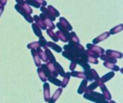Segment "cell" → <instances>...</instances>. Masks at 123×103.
<instances>
[{"instance_id": "6da1fadb", "label": "cell", "mask_w": 123, "mask_h": 103, "mask_svg": "<svg viewBox=\"0 0 123 103\" xmlns=\"http://www.w3.org/2000/svg\"><path fill=\"white\" fill-rule=\"evenodd\" d=\"M17 4L15 5V9L17 12H19L25 19L30 22H33V18L31 17V14L32 13V9L30 6L25 1H17Z\"/></svg>"}, {"instance_id": "7a4b0ae2", "label": "cell", "mask_w": 123, "mask_h": 103, "mask_svg": "<svg viewBox=\"0 0 123 103\" xmlns=\"http://www.w3.org/2000/svg\"><path fill=\"white\" fill-rule=\"evenodd\" d=\"M40 10L42 11V12L43 14H44L49 19V20H51L52 22L54 21H55L56 19V17H59L60 16V12L55 9L52 6L49 5L48 6L47 8H46L45 6L44 7H41L40 8Z\"/></svg>"}, {"instance_id": "3957f363", "label": "cell", "mask_w": 123, "mask_h": 103, "mask_svg": "<svg viewBox=\"0 0 123 103\" xmlns=\"http://www.w3.org/2000/svg\"><path fill=\"white\" fill-rule=\"evenodd\" d=\"M84 97L87 100H91L96 103H109L105 99L103 95L93 91L85 93L84 95Z\"/></svg>"}, {"instance_id": "277c9868", "label": "cell", "mask_w": 123, "mask_h": 103, "mask_svg": "<svg viewBox=\"0 0 123 103\" xmlns=\"http://www.w3.org/2000/svg\"><path fill=\"white\" fill-rule=\"evenodd\" d=\"M84 73L85 75V78L88 81H93V80L98 81L99 79V77L98 74L94 69H90V70L85 72Z\"/></svg>"}, {"instance_id": "5b68a950", "label": "cell", "mask_w": 123, "mask_h": 103, "mask_svg": "<svg viewBox=\"0 0 123 103\" xmlns=\"http://www.w3.org/2000/svg\"><path fill=\"white\" fill-rule=\"evenodd\" d=\"M26 2L31 6H33L36 8H39L40 6L44 7L46 6L47 2L45 1H26Z\"/></svg>"}, {"instance_id": "8992f818", "label": "cell", "mask_w": 123, "mask_h": 103, "mask_svg": "<svg viewBox=\"0 0 123 103\" xmlns=\"http://www.w3.org/2000/svg\"><path fill=\"white\" fill-rule=\"evenodd\" d=\"M99 86H100V89H101L102 91L103 92V96H104L105 99L107 101V100H110L112 97H111V95L110 94L108 90L107 89L106 86H105V85H103L102 83H101V82H99Z\"/></svg>"}, {"instance_id": "52a82bcc", "label": "cell", "mask_w": 123, "mask_h": 103, "mask_svg": "<svg viewBox=\"0 0 123 103\" xmlns=\"http://www.w3.org/2000/svg\"><path fill=\"white\" fill-rule=\"evenodd\" d=\"M33 20H34V21L36 22V23H37L36 24H37L40 29H42V30H47V29L46 24H45L44 22L39 18V16L34 15V17H33Z\"/></svg>"}, {"instance_id": "ba28073f", "label": "cell", "mask_w": 123, "mask_h": 103, "mask_svg": "<svg viewBox=\"0 0 123 103\" xmlns=\"http://www.w3.org/2000/svg\"><path fill=\"white\" fill-rule=\"evenodd\" d=\"M87 49H91V50H93V51L97 52L99 55L104 54V52H105V50L102 48L99 47L97 46H95V45L92 44H87Z\"/></svg>"}, {"instance_id": "9c48e42d", "label": "cell", "mask_w": 123, "mask_h": 103, "mask_svg": "<svg viewBox=\"0 0 123 103\" xmlns=\"http://www.w3.org/2000/svg\"><path fill=\"white\" fill-rule=\"evenodd\" d=\"M106 55H108V56H111L114 58H122L123 57V54L119 52H116V51H114V50H110V49H107L106 51Z\"/></svg>"}, {"instance_id": "30bf717a", "label": "cell", "mask_w": 123, "mask_h": 103, "mask_svg": "<svg viewBox=\"0 0 123 103\" xmlns=\"http://www.w3.org/2000/svg\"><path fill=\"white\" fill-rule=\"evenodd\" d=\"M100 58L102 60H105L106 62L108 63H111V64H116L117 63V60L111 56H108V55H100Z\"/></svg>"}, {"instance_id": "8fae6325", "label": "cell", "mask_w": 123, "mask_h": 103, "mask_svg": "<svg viewBox=\"0 0 123 103\" xmlns=\"http://www.w3.org/2000/svg\"><path fill=\"white\" fill-rule=\"evenodd\" d=\"M44 95L45 102H48L50 99V92H49V85L48 83H44Z\"/></svg>"}, {"instance_id": "7c38bea8", "label": "cell", "mask_w": 123, "mask_h": 103, "mask_svg": "<svg viewBox=\"0 0 123 103\" xmlns=\"http://www.w3.org/2000/svg\"><path fill=\"white\" fill-rule=\"evenodd\" d=\"M110 35V33H109L108 32L103 33L102 34L99 35V36L96 37V38L92 41V42H93V44H97V43H99V42H100L103 41L104 39H107Z\"/></svg>"}, {"instance_id": "4fadbf2b", "label": "cell", "mask_w": 123, "mask_h": 103, "mask_svg": "<svg viewBox=\"0 0 123 103\" xmlns=\"http://www.w3.org/2000/svg\"><path fill=\"white\" fill-rule=\"evenodd\" d=\"M114 75H115V72H110L106 74L105 75H104L100 79H99V82H101V83L103 84V83L107 82V81H108L109 79H110L111 78H112V77H114Z\"/></svg>"}, {"instance_id": "5bb4252c", "label": "cell", "mask_w": 123, "mask_h": 103, "mask_svg": "<svg viewBox=\"0 0 123 103\" xmlns=\"http://www.w3.org/2000/svg\"><path fill=\"white\" fill-rule=\"evenodd\" d=\"M62 88H59V89L55 92V93L52 95V97L49 99V100L48 101L49 103H55L56 100H57V98H59V97L60 96V95L62 94Z\"/></svg>"}, {"instance_id": "9a60e30c", "label": "cell", "mask_w": 123, "mask_h": 103, "mask_svg": "<svg viewBox=\"0 0 123 103\" xmlns=\"http://www.w3.org/2000/svg\"><path fill=\"white\" fill-rule=\"evenodd\" d=\"M44 53H45V55H46V57H47V60H49V62H51V63H55V62H56L55 56L53 55V54L51 52V51H50L49 49H46Z\"/></svg>"}, {"instance_id": "2e32d148", "label": "cell", "mask_w": 123, "mask_h": 103, "mask_svg": "<svg viewBox=\"0 0 123 103\" xmlns=\"http://www.w3.org/2000/svg\"><path fill=\"white\" fill-rule=\"evenodd\" d=\"M60 23L63 27H64L68 31H71L72 30V27L70 25V24L68 22V21L67 19H65L64 17H61L60 19Z\"/></svg>"}, {"instance_id": "e0dca14e", "label": "cell", "mask_w": 123, "mask_h": 103, "mask_svg": "<svg viewBox=\"0 0 123 103\" xmlns=\"http://www.w3.org/2000/svg\"><path fill=\"white\" fill-rule=\"evenodd\" d=\"M31 54L34 57V62H35V65L37 66V67H39L40 65H41V62H40V59H39V57L38 55V53L37 52L36 49H31Z\"/></svg>"}, {"instance_id": "ac0fdd59", "label": "cell", "mask_w": 123, "mask_h": 103, "mask_svg": "<svg viewBox=\"0 0 123 103\" xmlns=\"http://www.w3.org/2000/svg\"><path fill=\"white\" fill-rule=\"evenodd\" d=\"M99 85V80L98 81H95L93 83H92L89 87H87L86 89H85V92L86 93L87 92H92L94 89H96L98 86Z\"/></svg>"}, {"instance_id": "d6986e66", "label": "cell", "mask_w": 123, "mask_h": 103, "mask_svg": "<svg viewBox=\"0 0 123 103\" xmlns=\"http://www.w3.org/2000/svg\"><path fill=\"white\" fill-rule=\"evenodd\" d=\"M47 46L49 47H51L52 49H53L54 50H55L57 52H62V49L59 45L56 44L55 43H54L52 42H47Z\"/></svg>"}, {"instance_id": "ffe728a7", "label": "cell", "mask_w": 123, "mask_h": 103, "mask_svg": "<svg viewBox=\"0 0 123 103\" xmlns=\"http://www.w3.org/2000/svg\"><path fill=\"white\" fill-rule=\"evenodd\" d=\"M54 66H55V68L56 69L57 72L58 73V74H60L62 77H64V76L65 75V73H64L63 69H62V67H61V65H59V63L55 62V63H54Z\"/></svg>"}, {"instance_id": "44dd1931", "label": "cell", "mask_w": 123, "mask_h": 103, "mask_svg": "<svg viewBox=\"0 0 123 103\" xmlns=\"http://www.w3.org/2000/svg\"><path fill=\"white\" fill-rule=\"evenodd\" d=\"M87 79H84L82 82V83H81V85H80V86L79 87V90H78V93L79 94H82V93H83L85 91V89H86V87H87Z\"/></svg>"}, {"instance_id": "7402d4cb", "label": "cell", "mask_w": 123, "mask_h": 103, "mask_svg": "<svg viewBox=\"0 0 123 103\" xmlns=\"http://www.w3.org/2000/svg\"><path fill=\"white\" fill-rule=\"evenodd\" d=\"M32 29H33V31H34V34H36L37 36L40 37V36H42V32L41 31V29L36 24H32Z\"/></svg>"}, {"instance_id": "603a6c76", "label": "cell", "mask_w": 123, "mask_h": 103, "mask_svg": "<svg viewBox=\"0 0 123 103\" xmlns=\"http://www.w3.org/2000/svg\"><path fill=\"white\" fill-rule=\"evenodd\" d=\"M70 73L69 72H67L64 75V79L63 81L62 82V87H66V86L67 85L68 82H69V78H70Z\"/></svg>"}, {"instance_id": "cb8c5ba5", "label": "cell", "mask_w": 123, "mask_h": 103, "mask_svg": "<svg viewBox=\"0 0 123 103\" xmlns=\"http://www.w3.org/2000/svg\"><path fill=\"white\" fill-rule=\"evenodd\" d=\"M37 72H38V74H39V77L42 79V82H46L47 80V77L45 75V74H44V71L42 69V67H39L38 69H37Z\"/></svg>"}, {"instance_id": "d4e9b609", "label": "cell", "mask_w": 123, "mask_h": 103, "mask_svg": "<svg viewBox=\"0 0 123 103\" xmlns=\"http://www.w3.org/2000/svg\"><path fill=\"white\" fill-rule=\"evenodd\" d=\"M38 42H39V44L40 47H43L44 49H47V42L46 41L45 38H44L43 36H40V37H39V41Z\"/></svg>"}, {"instance_id": "484cf974", "label": "cell", "mask_w": 123, "mask_h": 103, "mask_svg": "<svg viewBox=\"0 0 123 103\" xmlns=\"http://www.w3.org/2000/svg\"><path fill=\"white\" fill-rule=\"evenodd\" d=\"M70 75L72 77H78V78H85V75L84 72H74L72 71L70 73Z\"/></svg>"}, {"instance_id": "4316f807", "label": "cell", "mask_w": 123, "mask_h": 103, "mask_svg": "<svg viewBox=\"0 0 123 103\" xmlns=\"http://www.w3.org/2000/svg\"><path fill=\"white\" fill-rule=\"evenodd\" d=\"M123 24H120V25H118V26H117V27H115L112 28V29L110 31V32H109V33H110V34H116V33H117V32H119L122 31V30H123Z\"/></svg>"}, {"instance_id": "83f0119b", "label": "cell", "mask_w": 123, "mask_h": 103, "mask_svg": "<svg viewBox=\"0 0 123 103\" xmlns=\"http://www.w3.org/2000/svg\"><path fill=\"white\" fill-rule=\"evenodd\" d=\"M47 33L48 35L51 37L52 39H53V41H55V42H58V41H59V39L57 38L56 34L54 33V32L52 31V30L48 29V30H47Z\"/></svg>"}, {"instance_id": "f1b7e54d", "label": "cell", "mask_w": 123, "mask_h": 103, "mask_svg": "<svg viewBox=\"0 0 123 103\" xmlns=\"http://www.w3.org/2000/svg\"><path fill=\"white\" fill-rule=\"evenodd\" d=\"M49 81H50L52 83H53V84H55V85H57V86H61L62 85V82L60 80H59V79H57L56 77H48V79H47Z\"/></svg>"}, {"instance_id": "f546056e", "label": "cell", "mask_w": 123, "mask_h": 103, "mask_svg": "<svg viewBox=\"0 0 123 103\" xmlns=\"http://www.w3.org/2000/svg\"><path fill=\"white\" fill-rule=\"evenodd\" d=\"M104 66H105V67H107V68L111 69H112V70H114V71H118V70L120 69L119 67L116 66L115 64H111V63H108V62L104 63Z\"/></svg>"}, {"instance_id": "4dcf8cb0", "label": "cell", "mask_w": 123, "mask_h": 103, "mask_svg": "<svg viewBox=\"0 0 123 103\" xmlns=\"http://www.w3.org/2000/svg\"><path fill=\"white\" fill-rule=\"evenodd\" d=\"M69 41H72V42H77V43H80L79 38L77 36V35L74 32H72L70 33V40Z\"/></svg>"}, {"instance_id": "1f68e13d", "label": "cell", "mask_w": 123, "mask_h": 103, "mask_svg": "<svg viewBox=\"0 0 123 103\" xmlns=\"http://www.w3.org/2000/svg\"><path fill=\"white\" fill-rule=\"evenodd\" d=\"M27 47L29 49H36L37 48L40 47V46H39V44L38 42H32L31 44H29L27 45Z\"/></svg>"}, {"instance_id": "d6a6232c", "label": "cell", "mask_w": 123, "mask_h": 103, "mask_svg": "<svg viewBox=\"0 0 123 103\" xmlns=\"http://www.w3.org/2000/svg\"><path fill=\"white\" fill-rule=\"evenodd\" d=\"M76 66H77V63L74 62H72V64H71V65L69 66V68H70V69H71L72 71H74V69H75Z\"/></svg>"}, {"instance_id": "836d02e7", "label": "cell", "mask_w": 123, "mask_h": 103, "mask_svg": "<svg viewBox=\"0 0 123 103\" xmlns=\"http://www.w3.org/2000/svg\"><path fill=\"white\" fill-rule=\"evenodd\" d=\"M3 11H4V7H1V8H0V16L1 15Z\"/></svg>"}, {"instance_id": "e575fe53", "label": "cell", "mask_w": 123, "mask_h": 103, "mask_svg": "<svg viewBox=\"0 0 123 103\" xmlns=\"http://www.w3.org/2000/svg\"><path fill=\"white\" fill-rule=\"evenodd\" d=\"M115 103V102H114V101H111L110 103Z\"/></svg>"}]
</instances>
